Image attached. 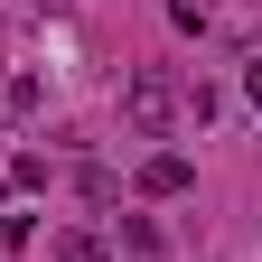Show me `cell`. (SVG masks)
<instances>
[{
  "label": "cell",
  "instance_id": "cell-1",
  "mask_svg": "<svg viewBox=\"0 0 262 262\" xmlns=\"http://www.w3.org/2000/svg\"><path fill=\"white\" fill-rule=\"evenodd\" d=\"M122 122H131V131H169V122H187V84L159 75V66H141V75L122 84Z\"/></svg>",
  "mask_w": 262,
  "mask_h": 262
},
{
  "label": "cell",
  "instance_id": "cell-2",
  "mask_svg": "<svg viewBox=\"0 0 262 262\" xmlns=\"http://www.w3.org/2000/svg\"><path fill=\"white\" fill-rule=\"evenodd\" d=\"M187 178H196V169H187L178 150H150V159H141V196H187Z\"/></svg>",
  "mask_w": 262,
  "mask_h": 262
},
{
  "label": "cell",
  "instance_id": "cell-3",
  "mask_svg": "<svg viewBox=\"0 0 262 262\" xmlns=\"http://www.w3.org/2000/svg\"><path fill=\"white\" fill-rule=\"evenodd\" d=\"M10 187H19V196H38V187H47V159H38V150H19V159H10Z\"/></svg>",
  "mask_w": 262,
  "mask_h": 262
},
{
  "label": "cell",
  "instance_id": "cell-4",
  "mask_svg": "<svg viewBox=\"0 0 262 262\" xmlns=\"http://www.w3.org/2000/svg\"><path fill=\"white\" fill-rule=\"evenodd\" d=\"M28 234H38L28 215H0V253H28Z\"/></svg>",
  "mask_w": 262,
  "mask_h": 262
},
{
  "label": "cell",
  "instance_id": "cell-5",
  "mask_svg": "<svg viewBox=\"0 0 262 262\" xmlns=\"http://www.w3.org/2000/svg\"><path fill=\"white\" fill-rule=\"evenodd\" d=\"M244 94H253V113H262V56H253V66H244Z\"/></svg>",
  "mask_w": 262,
  "mask_h": 262
}]
</instances>
